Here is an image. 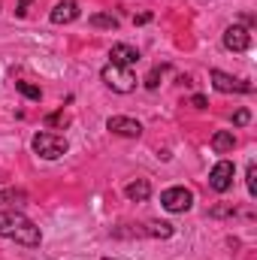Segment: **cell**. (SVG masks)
Wrapping results in <instances>:
<instances>
[{"label":"cell","mask_w":257,"mask_h":260,"mask_svg":"<svg viewBox=\"0 0 257 260\" xmlns=\"http://www.w3.org/2000/svg\"><path fill=\"white\" fill-rule=\"evenodd\" d=\"M0 236L15 239L18 245H27V248H37L43 242L40 227L34 221H27L21 212H12V209H0Z\"/></svg>","instance_id":"6da1fadb"},{"label":"cell","mask_w":257,"mask_h":260,"mask_svg":"<svg viewBox=\"0 0 257 260\" xmlns=\"http://www.w3.org/2000/svg\"><path fill=\"white\" fill-rule=\"evenodd\" d=\"M100 79L115 91V94H130L136 88V76L130 73V67H118V64H106Z\"/></svg>","instance_id":"7a4b0ae2"},{"label":"cell","mask_w":257,"mask_h":260,"mask_svg":"<svg viewBox=\"0 0 257 260\" xmlns=\"http://www.w3.org/2000/svg\"><path fill=\"white\" fill-rule=\"evenodd\" d=\"M34 151L46 160H58L61 154H67V139L55 136V133H37L34 136Z\"/></svg>","instance_id":"3957f363"},{"label":"cell","mask_w":257,"mask_h":260,"mask_svg":"<svg viewBox=\"0 0 257 260\" xmlns=\"http://www.w3.org/2000/svg\"><path fill=\"white\" fill-rule=\"evenodd\" d=\"M233 176H236V167L230 160H218L212 167V173H209V188L218 191V194H224V191L233 188Z\"/></svg>","instance_id":"277c9868"},{"label":"cell","mask_w":257,"mask_h":260,"mask_svg":"<svg viewBox=\"0 0 257 260\" xmlns=\"http://www.w3.org/2000/svg\"><path fill=\"white\" fill-rule=\"evenodd\" d=\"M160 206H164L167 212H188L194 206V194L188 188H167V191L160 194Z\"/></svg>","instance_id":"5b68a950"},{"label":"cell","mask_w":257,"mask_h":260,"mask_svg":"<svg viewBox=\"0 0 257 260\" xmlns=\"http://www.w3.org/2000/svg\"><path fill=\"white\" fill-rule=\"evenodd\" d=\"M251 46V34L242 27V24H230L227 30H224V49H230V52H245Z\"/></svg>","instance_id":"8992f818"},{"label":"cell","mask_w":257,"mask_h":260,"mask_svg":"<svg viewBox=\"0 0 257 260\" xmlns=\"http://www.w3.org/2000/svg\"><path fill=\"white\" fill-rule=\"evenodd\" d=\"M106 130H112L115 136H127V139H136L142 133V124L136 118H127V115H112L106 121Z\"/></svg>","instance_id":"52a82bcc"},{"label":"cell","mask_w":257,"mask_h":260,"mask_svg":"<svg viewBox=\"0 0 257 260\" xmlns=\"http://www.w3.org/2000/svg\"><path fill=\"white\" fill-rule=\"evenodd\" d=\"M209 76H212V85H215L221 94H230V91L248 94V91H251V85H245V82H239V79H233V76H227V73H221V70H212Z\"/></svg>","instance_id":"ba28073f"},{"label":"cell","mask_w":257,"mask_h":260,"mask_svg":"<svg viewBox=\"0 0 257 260\" xmlns=\"http://www.w3.org/2000/svg\"><path fill=\"white\" fill-rule=\"evenodd\" d=\"M109 58H112V64H118V67H133L139 61V52L133 46H127V43H115L112 52H109Z\"/></svg>","instance_id":"9c48e42d"},{"label":"cell","mask_w":257,"mask_h":260,"mask_svg":"<svg viewBox=\"0 0 257 260\" xmlns=\"http://www.w3.org/2000/svg\"><path fill=\"white\" fill-rule=\"evenodd\" d=\"M76 18H79V3H73V0H64V3H58L52 9V21L55 24H70Z\"/></svg>","instance_id":"30bf717a"},{"label":"cell","mask_w":257,"mask_h":260,"mask_svg":"<svg viewBox=\"0 0 257 260\" xmlns=\"http://www.w3.org/2000/svg\"><path fill=\"white\" fill-rule=\"evenodd\" d=\"M124 194H127V200H133V203H145V200L151 197V185H148L145 179H136V182H130L127 188H124Z\"/></svg>","instance_id":"8fae6325"},{"label":"cell","mask_w":257,"mask_h":260,"mask_svg":"<svg viewBox=\"0 0 257 260\" xmlns=\"http://www.w3.org/2000/svg\"><path fill=\"white\" fill-rule=\"evenodd\" d=\"M233 145H236V136H233V130H218V133L212 136V148H215L218 154H227V151H233Z\"/></svg>","instance_id":"7c38bea8"},{"label":"cell","mask_w":257,"mask_h":260,"mask_svg":"<svg viewBox=\"0 0 257 260\" xmlns=\"http://www.w3.org/2000/svg\"><path fill=\"white\" fill-rule=\"evenodd\" d=\"M88 21H91V27H106V30H115V27H118V18H115V15H106V12L91 15Z\"/></svg>","instance_id":"4fadbf2b"},{"label":"cell","mask_w":257,"mask_h":260,"mask_svg":"<svg viewBox=\"0 0 257 260\" xmlns=\"http://www.w3.org/2000/svg\"><path fill=\"white\" fill-rule=\"evenodd\" d=\"M148 233H151V236H160V239H170V236H173V224H167V221H151V224H148Z\"/></svg>","instance_id":"5bb4252c"},{"label":"cell","mask_w":257,"mask_h":260,"mask_svg":"<svg viewBox=\"0 0 257 260\" xmlns=\"http://www.w3.org/2000/svg\"><path fill=\"white\" fill-rule=\"evenodd\" d=\"M15 88H18V94H24L27 100H40V97H43L40 85H30V82H15Z\"/></svg>","instance_id":"9a60e30c"},{"label":"cell","mask_w":257,"mask_h":260,"mask_svg":"<svg viewBox=\"0 0 257 260\" xmlns=\"http://www.w3.org/2000/svg\"><path fill=\"white\" fill-rule=\"evenodd\" d=\"M46 124H49V127H67V124H70V115H67L64 109H61V112L49 115V118H46Z\"/></svg>","instance_id":"2e32d148"},{"label":"cell","mask_w":257,"mask_h":260,"mask_svg":"<svg viewBox=\"0 0 257 260\" xmlns=\"http://www.w3.org/2000/svg\"><path fill=\"white\" fill-rule=\"evenodd\" d=\"M160 73H164V67H154V70L148 73V79H145V88H148V91H154V88L160 85Z\"/></svg>","instance_id":"e0dca14e"},{"label":"cell","mask_w":257,"mask_h":260,"mask_svg":"<svg viewBox=\"0 0 257 260\" xmlns=\"http://www.w3.org/2000/svg\"><path fill=\"white\" fill-rule=\"evenodd\" d=\"M245 182H248V194L254 197L257 194V167L254 164H248V176H245Z\"/></svg>","instance_id":"ac0fdd59"},{"label":"cell","mask_w":257,"mask_h":260,"mask_svg":"<svg viewBox=\"0 0 257 260\" xmlns=\"http://www.w3.org/2000/svg\"><path fill=\"white\" fill-rule=\"evenodd\" d=\"M248 121H251V112H248V109H239V112L233 115V124H239V127L248 124Z\"/></svg>","instance_id":"d6986e66"},{"label":"cell","mask_w":257,"mask_h":260,"mask_svg":"<svg viewBox=\"0 0 257 260\" xmlns=\"http://www.w3.org/2000/svg\"><path fill=\"white\" fill-rule=\"evenodd\" d=\"M34 0H18V6H15V15L21 18V15H27V6H30Z\"/></svg>","instance_id":"ffe728a7"},{"label":"cell","mask_w":257,"mask_h":260,"mask_svg":"<svg viewBox=\"0 0 257 260\" xmlns=\"http://www.w3.org/2000/svg\"><path fill=\"white\" fill-rule=\"evenodd\" d=\"M191 106H194V109H206V97H203V94H194Z\"/></svg>","instance_id":"44dd1931"},{"label":"cell","mask_w":257,"mask_h":260,"mask_svg":"<svg viewBox=\"0 0 257 260\" xmlns=\"http://www.w3.org/2000/svg\"><path fill=\"white\" fill-rule=\"evenodd\" d=\"M145 21H151V15H148V12H142V15H136V24H145Z\"/></svg>","instance_id":"7402d4cb"},{"label":"cell","mask_w":257,"mask_h":260,"mask_svg":"<svg viewBox=\"0 0 257 260\" xmlns=\"http://www.w3.org/2000/svg\"><path fill=\"white\" fill-rule=\"evenodd\" d=\"M106 260H112V257H106Z\"/></svg>","instance_id":"603a6c76"}]
</instances>
